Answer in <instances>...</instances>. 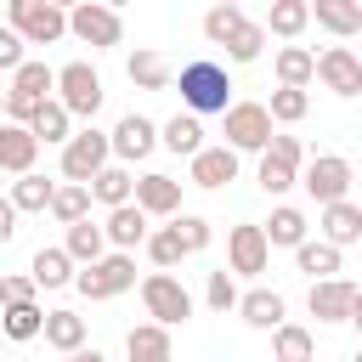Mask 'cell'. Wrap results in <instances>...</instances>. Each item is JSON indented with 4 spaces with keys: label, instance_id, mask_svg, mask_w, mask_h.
Returning a JSON list of instances; mask_svg holds the SVG:
<instances>
[{
    "label": "cell",
    "instance_id": "1",
    "mask_svg": "<svg viewBox=\"0 0 362 362\" xmlns=\"http://www.w3.org/2000/svg\"><path fill=\"white\" fill-rule=\"evenodd\" d=\"M181 102H187V113H232L238 102H232V79H226V68L221 62H209V57H198V62H187L181 68Z\"/></svg>",
    "mask_w": 362,
    "mask_h": 362
},
{
    "label": "cell",
    "instance_id": "2",
    "mask_svg": "<svg viewBox=\"0 0 362 362\" xmlns=\"http://www.w3.org/2000/svg\"><path fill=\"white\" fill-rule=\"evenodd\" d=\"M107 158H113V130L85 124V130L62 147V175H68V181H79V187H90V181L107 170Z\"/></svg>",
    "mask_w": 362,
    "mask_h": 362
},
{
    "label": "cell",
    "instance_id": "3",
    "mask_svg": "<svg viewBox=\"0 0 362 362\" xmlns=\"http://www.w3.org/2000/svg\"><path fill=\"white\" fill-rule=\"evenodd\" d=\"M277 119H272V107L266 102H238L232 113H226V147L232 153H260L266 158V147H272V130Z\"/></svg>",
    "mask_w": 362,
    "mask_h": 362
},
{
    "label": "cell",
    "instance_id": "4",
    "mask_svg": "<svg viewBox=\"0 0 362 362\" xmlns=\"http://www.w3.org/2000/svg\"><path fill=\"white\" fill-rule=\"evenodd\" d=\"M11 28H17L28 45H57L62 34H74V28H68V11L51 6V0H11Z\"/></svg>",
    "mask_w": 362,
    "mask_h": 362
},
{
    "label": "cell",
    "instance_id": "5",
    "mask_svg": "<svg viewBox=\"0 0 362 362\" xmlns=\"http://www.w3.org/2000/svg\"><path fill=\"white\" fill-rule=\"evenodd\" d=\"M57 102L74 119H96V107H102V74L90 62H62L57 68Z\"/></svg>",
    "mask_w": 362,
    "mask_h": 362
},
{
    "label": "cell",
    "instance_id": "6",
    "mask_svg": "<svg viewBox=\"0 0 362 362\" xmlns=\"http://www.w3.org/2000/svg\"><path fill=\"white\" fill-rule=\"evenodd\" d=\"M141 305H147V317H153L158 328H175V322L192 317V294H187V283L170 277V272H153V277L141 283Z\"/></svg>",
    "mask_w": 362,
    "mask_h": 362
},
{
    "label": "cell",
    "instance_id": "7",
    "mask_svg": "<svg viewBox=\"0 0 362 362\" xmlns=\"http://www.w3.org/2000/svg\"><path fill=\"white\" fill-rule=\"evenodd\" d=\"M351 158H339V153H317L311 164H305V175H300V187L328 209V204H345V192H351Z\"/></svg>",
    "mask_w": 362,
    "mask_h": 362
},
{
    "label": "cell",
    "instance_id": "8",
    "mask_svg": "<svg viewBox=\"0 0 362 362\" xmlns=\"http://www.w3.org/2000/svg\"><path fill=\"white\" fill-rule=\"evenodd\" d=\"M266 260H272V238H266V226L243 221V226L226 232V272H232V277H260Z\"/></svg>",
    "mask_w": 362,
    "mask_h": 362
},
{
    "label": "cell",
    "instance_id": "9",
    "mask_svg": "<svg viewBox=\"0 0 362 362\" xmlns=\"http://www.w3.org/2000/svg\"><path fill=\"white\" fill-rule=\"evenodd\" d=\"M85 300H113V294H124V288H136V255H107V260H96V266H85L79 272V283H74Z\"/></svg>",
    "mask_w": 362,
    "mask_h": 362
},
{
    "label": "cell",
    "instance_id": "10",
    "mask_svg": "<svg viewBox=\"0 0 362 362\" xmlns=\"http://www.w3.org/2000/svg\"><path fill=\"white\" fill-rule=\"evenodd\" d=\"M68 28H74V40H85L90 51H107V45H119V40H124L119 11H113V6H102V0L74 6V11H68Z\"/></svg>",
    "mask_w": 362,
    "mask_h": 362
},
{
    "label": "cell",
    "instance_id": "11",
    "mask_svg": "<svg viewBox=\"0 0 362 362\" xmlns=\"http://www.w3.org/2000/svg\"><path fill=\"white\" fill-rule=\"evenodd\" d=\"M317 79L334 90V96H362V57L351 45H328L317 57Z\"/></svg>",
    "mask_w": 362,
    "mask_h": 362
},
{
    "label": "cell",
    "instance_id": "12",
    "mask_svg": "<svg viewBox=\"0 0 362 362\" xmlns=\"http://www.w3.org/2000/svg\"><path fill=\"white\" fill-rule=\"evenodd\" d=\"M158 141H164V124H153V119H141V113H124V119L113 124V158H124V164L147 158Z\"/></svg>",
    "mask_w": 362,
    "mask_h": 362
},
{
    "label": "cell",
    "instance_id": "13",
    "mask_svg": "<svg viewBox=\"0 0 362 362\" xmlns=\"http://www.w3.org/2000/svg\"><path fill=\"white\" fill-rule=\"evenodd\" d=\"M356 294H362V288H351L345 277H328V283H311L305 305H311V317H317V322H351Z\"/></svg>",
    "mask_w": 362,
    "mask_h": 362
},
{
    "label": "cell",
    "instance_id": "14",
    "mask_svg": "<svg viewBox=\"0 0 362 362\" xmlns=\"http://www.w3.org/2000/svg\"><path fill=\"white\" fill-rule=\"evenodd\" d=\"M34 158H40V136L28 124H0V170L6 175H34Z\"/></svg>",
    "mask_w": 362,
    "mask_h": 362
},
{
    "label": "cell",
    "instance_id": "15",
    "mask_svg": "<svg viewBox=\"0 0 362 362\" xmlns=\"http://www.w3.org/2000/svg\"><path fill=\"white\" fill-rule=\"evenodd\" d=\"M136 204H141L147 215H170V221H175V215H181V181L153 170V175L136 181Z\"/></svg>",
    "mask_w": 362,
    "mask_h": 362
},
{
    "label": "cell",
    "instance_id": "16",
    "mask_svg": "<svg viewBox=\"0 0 362 362\" xmlns=\"http://www.w3.org/2000/svg\"><path fill=\"white\" fill-rule=\"evenodd\" d=\"M153 232H147V209L141 204H124V209H107V243L119 249V255H130V249H141Z\"/></svg>",
    "mask_w": 362,
    "mask_h": 362
},
{
    "label": "cell",
    "instance_id": "17",
    "mask_svg": "<svg viewBox=\"0 0 362 362\" xmlns=\"http://www.w3.org/2000/svg\"><path fill=\"white\" fill-rule=\"evenodd\" d=\"M226 181H238V153L221 141V147H204L198 158H192V187H226Z\"/></svg>",
    "mask_w": 362,
    "mask_h": 362
},
{
    "label": "cell",
    "instance_id": "18",
    "mask_svg": "<svg viewBox=\"0 0 362 362\" xmlns=\"http://www.w3.org/2000/svg\"><path fill=\"white\" fill-rule=\"evenodd\" d=\"M238 311H243V322H249V328H260V334H277L288 305H283V294H277V288H249Z\"/></svg>",
    "mask_w": 362,
    "mask_h": 362
},
{
    "label": "cell",
    "instance_id": "19",
    "mask_svg": "<svg viewBox=\"0 0 362 362\" xmlns=\"http://www.w3.org/2000/svg\"><path fill=\"white\" fill-rule=\"evenodd\" d=\"M51 90H57V68H45V62H23V68L11 74V96H23V102H34V107H45V102H57Z\"/></svg>",
    "mask_w": 362,
    "mask_h": 362
},
{
    "label": "cell",
    "instance_id": "20",
    "mask_svg": "<svg viewBox=\"0 0 362 362\" xmlns=\"http://www.w3.org/2000/svg\"><path fill=\"white\" fill-rule=\"evenodd\" d=\"M124 356H130V362H170V328L136 322V328L124 334Z\"/></svg>",
    "mask_w": 362,
    "mask_h": 362
},
{
    "label": "cell",
    "instance_id": "21",
    "mask_svg": "<svg viewBox=\"0 0 362 362\" xmlns=\"http://www.w3.org/2000/svg\"><path fill=\"white\" fill-rule=\"evenodd\" d=\"M62 249H68L79 266H96V260H107V226H96V221H79V226H68Z\"/></svg>",
    "mask_w": 362,
    "mask_h": 362
},
{
    "label": "cell",
    "instance_id": "22",
    "mask_svg": "<svg viewBox=\"0 0 362 362\" xmlns=\"http://www.w3.org/2000/svg\"><path fill=\"white\" fill-rule=\"evenodd\" d=\"M79 260L68 255V249H40L34 255V266H28V277L40 283V288H62V283H79V272H74Z\"/></svg>",
    "mask_w": 362,
    "mask_h": 362
},
{
    "label": "cell",
    "instance_id": "23",
    "mask_svg": "<svg viewBox=\"0 0 362 362\" xmlns=\"http://www.w3.org/2000/svg\"><path fill=\"white\" fill-rule=\"evenodd\" d=\"M362 238V209L345 198V204H328L322 209V243H334V249H345V243H356Z\"/></svg>",
    "mask_w": 362,
    "mask_h": 362
},
{
    "label": "cell",
    "instance_id": "24",
    "mask_svg": "<svg viewBox=\"0 0 362 362\" xmlns=\"http://www.w3.org/2000/svg\"><path fill=\"white\" fill-rule=\"evenodd\" d=\"M28 130L40 136V147H68V141L79 136V130H74V113H68L62 102H45V107H40V119H34Z\"/></svg>",
    "mask_w": 362,
    "mask_h": 362
},
{
    "label": "cell",
    "instance_id": "25",
    "mask_svg": "<svg viewBox=\"0 0 362 362\" xmlns=\"http://www.w3.org/2000/svg\"><path fill=\"white\" fill-rule=\"evenodd\" d=\"M90 192H96V204H107V209H124V204H136V175H130L124 164H107V170L90 181Z\"/></svg>",
    "mask_w": 362,
    "mask_h": 362
},
{
    "label": "cell",
    "instance_id": "26",
    "mask_svg": "<svg viewBox=\"0 0 362 362\" xmlns=\"http://www.w3.org/2000/svg\"><path fill=\"white\" fill-rule=\"evenodd\" d=\"M45 345L62 351V356L85 351V317H79V311H51V317H45Z\"/></svg>",
    "mask_w": 362,
    "mask_h": 362
},
{
    "label": "cell",
    "instance_id": "27",
    "mask_svg": "<svg viewBox=\"0 0 362 362\" xmlns=\"http://www.w3.org/2000/svg\"><path fill=\"white\" fill-rule=\"evenodd\" d=\"M311 17H317L328 34H339V40L362 34V6H351V0H311Z\"/></svg>",
    "mask_w": 362,
    "mask_h": 362
},
{
    "label": "cell",
    "instance_id": "28",
    "mask_svg": "<svg viewBox=\"0 0 362 362\" xmlns=\"http://www.w3.org/2000/svg\"><path fill=\"white\" fill-rule=\"evenodd\" d=\"M311 79H317V57H311L305 45H283V51H277V85L305 90Z\"/></svg>",
    "mask_w": 362,
    "mask_h": 362
},
{
    "label": "cell",
    "instance_id": "29",
    "mask_svg": "<svg viewBox=\"0 0 362 362\" xmlns=\"http://www.w3.org/2000/svg\"><path fill=\"white\" fill-rule=\"evenodd\" d=\"M90 187H79V181H62L57 187V198H51V221H62V226H79V221H90Z\"/></svg>",
    "mask_w": 362,
    "mask_h": 362
},
{
    "label": "cell",
    "instance_id": "30",
    "mask_svg": "<svg viewBox=\"0 0 362 362\" xmlns=\"http://www.w3.org/2000/svg\"><path fill=\"white\" fill-rule=\"evenodd\" d=\"M266 238H272V249H305V215L294 204H277L266 221Z\"/></svg>",
    "mask_w": 362,
    "mask_h": 362
},
{
    "label": "cell",
    "instance_id": "31",
    "mask_svg": "<svg viewBox=\"0 0 362 362\" xmlns=\"http://www.w3.org/2000/svg\"><path fill=\"white\" fill-rule=\"evenodd\" d=\"M164 147L181 153V158H198V153H204V124H198V113H175V119L164 124Z\"/></svg>",
    "mask_w": 362,
    "mask_h": 362
},
{
    "label": "cell",
    "instance_id": "32",
    "mask_svg": "<svg viewBox=\"0 0 362 362\" xmlns=\"http://www.w3.org/2000/svg\"><path fill=\"white\" fill-rule=\"evenodd\" d=\"M124 74H130V85H141V90H164L175 74H170V62L158 57V51H136L130 62H124Z\"/></svg>",
    "mask_w": 362,
    "mask_h": 362
},
{
    "label": "cell",
    "instance_id": "33",
    "mask_svg": "<svg viewBox=\"0 0 362 362\" xmlns=\"http://www.w3.org/2000/svg\"><path fill=\"white\" fill-rule=\"evenodd\" d=\"M294 266H300V272H305L311 283H328V277L339 272V249L317 238V243H305V249H294Z\"/></svg>",
    "mask_w": 362,
    "mask_h": 362
},
{
    "label": "cell",
    "instance_id": "34",
    "mask_svg": "<svg viewBox=\"0 0 362 362\" xmlns=\"http://www.w3.org/2000/svg\"><path fill=\"white\" fill-rule=\"evenodd\" d=\"M305 23H311V0H272V11H266V28L283 40H294Z\"/></svg>",
    "mask_w": 362,
    "mask_h": 362
},
{
    "label": "cell",
    "instance_id": "35",
    "mask_svg": "<svg viewBox=\"0 0 362 362\" xmlns=\"http://www.w3.org/2000/svg\"><path fill=\"white\" fill-rule=\"evenodd\" d=\"M272 351H277V362H311L317 339H311V328H300V322H283V328L272 334Z\"/></svg>",
    "mask_w": 362,
    "mask_h": 362
},
{
    "label": "cell",
    "instance_id": "36",
    "mask_svg": "<svg viewBox=\"0 0 362 362\" xmlns=\"http://www.w3.org/2000/svg\"><path fill=\"white\" fill-rule=\"evenodd\" d=\"M243 23H249V17H243V6H232V0H226V6H209V11H204V34H209L215 45H232V34H238Z\"/></svg>",
    "mask_w": 362,
    "mask_h": 362
},
{
    "label": "cell",
    "instance_id": "37",
    "mask_svg": "<svg viewBox=\"0 0 362 362\" xmlns=\"http://www.w3.org/2000/svg\"><path fill=\"white\" fill-rule=\"evenodd\" d=\"M147 255H153V266H158V272H175V266H181V255H187V243H181V232H175V226H158V232L147 238Z\"/></svg>",
    "mask_w": 362,
    "mask_h": 362
},
{
    "label": "cell",
    "instance_id": "38",
    "mask_svg": "<svg viewBox=\"0 0 362 362\" xmlns=\"http://www.w3.org/2000/svg\"><path fill=\"white\" fill-rule=\"evenodd\" d=\"M51 198H57V187H51L45 175H23V181H11V204H17V209H51Z\"/></svg>",
    "mask_w": 362,
    "mask_h": 362
},
{
    "label": "cell",
    "instance_id": "39",
    "mask_svg": "<svg viewBox=\"0 0 362 362\" xmlns=\"http://www.w3.org/2000/svg\"><path fill=\"white\" fill-rule=\"evenodd\" d=\"M305 113H311V96H305V90H288V85L272 90V119H277V124H300Z\"/></svg>",
    "mask_w": 362,
    "mask_h": 362
},
{
    "label": "cell",
    "instance_id": "40",
    "mask_svg": "<svg viewBox=\"0 0 362 362\" xmlns=\"http://www.w3.org/2000/svg\"><path fill=\"white\" fill-rule=\"evenodd\" d=\"M45 317L51 311H40V305H6V334L11 339H34V334H45Z\"/></svg>",
    "mask_w": 362,
    "mask_h": 362
},
{
    "label": "cell",
    "instance_id": "41",
    "mask_svg": "<svg viewBox=\"0 0 362 362\" xmlns=\"http://www.w3.org/2000/svg\"><path fill=\"white\" fill-rule=\"evenodd\" d=\"M260 51H266V23H243V28L232 34V45H226L232 62H255Z\"/></svg>",
    "mask_w": 362,
    "mask_h": 362
},
{
    "label": "cell",
    "instance_id": "42",
    "mask_svg": "<svg viewBox=\"0 0 362 362\" xmlns=\"http://www.w3.org/2000/svg\"><path fill=\"white\" fill-rule=\"evenodd\" d=\"M255 181H260V192H266V198H283V192H288V187H294L300 175H294L288 164H277V158L266 153V158H260V170H255Z\"/></svg>",
    "mask_w": 362,
    "mask_h": 362
},
{
    "label": "cell",
    "instance_id": "43",
    "mask_svg": "<svg viewBox=\"0 0 362 362\" xmlns=\"http://www.w3.org/2000/svg\"><path fill=\"white\" fill-rule=\"evenodd\" d=\"M204 300H209V311H238V305H243V294H238L232 272H209V283H204Z\"/></svg>",
    "mask_w": 362,
    "mask_h": 362
},
{
    "label": "cell",
    "instance_id": "44",
    "mask_svg": "<svg viewBox=\"0 0 362 362\" xmlns=\"http://www.w3.org/2000/svg\"><path fill=\"white\" fill-rule=\"evenodd\" d=\"M170 226L181 232V243H187V255H198V249H209V221H204V215H175Z\"/></svg>",
    "mask_w": 362,
    "mask_h": 362
},
{
    "label": "cell",
    "instance_id": "45",
    "mask_svg": "<svg viewBox=\"0 0 362 362\" xmlns=\"http://www.w3.org/2000/svg\"><path fill=\"white\" fill-rule=\"evenodd\" d=\"M23 45H28V40H23L17 28H0V68H6V74L23 68Z\"/></svg>",
    "mask_w": 362,
    "mask_h": 362
},
{
    "label": "cell",
    "instance_id": "46",
    "mask_svg": "<svg viewBox=\"0 0 362 362\" xmlns=\"http://www.w3.org/2000/svg\"><path fill=\"white\" fill-rule=\"evenodd\" d=\"M34 277H23V272H11L6 283H0V294H6V305H34Z\"/></svg>",
    "mask_w": 362,
    "mask_h": 362
},
{
    "label": "cell",
    "instance_id": "47",
    "mask_svg": "<svg viewBox=\"0 0 362 362\" xmlns=\"http://www.w3.org/2000/svg\"><path fill=\"white\" fill-rule=\"evenodd\" d=\"M277 164H288V170H300V158H305V147H300V136H272V147H266Z\"/></svg>",
    "mask_w": 362,
    "mask_h": 362
},
{
    "label": "cell",
    "instance_id": "48",
    "mask_svg": "<svg viewBox=\"0 0 362 362\" xmlns=\"http://www.w3.org/2000/svg\"><path fill=\"white\" fill-rule=\"evenodd\" d=\"M17 215H23V209L6 198V204H0V243H11V238H17Z\"/></svg>",
    "mask_w": 362,
    "mask_h": 362
},
{
    "label": "cell",
    "instance_id": "49",
    "mask_svg": "<svg viewBox=\"0 0 362 362\" xmlns=\"http://www.w3.org/2000/svg\"><path fill=\"white\" fill-rule=\"evenodd\" d=\"M62 362H107L102 351H74V356H62Z\"/></svg>",
    "mask_w": 362,
    "mask_h": 362
},
{
    "label": "cell",
    "instance_id": "50",
    "mask_svg": "<svg viewBox=\"0 0 362 362\" xmlns=\"http://www.w3.org/2000/svg\"><path fill=\"white\" fill-rule=\"evenodd\" d=\"M351 322H356V334H362V294H356V311H351Z\"/></svg>",
    "mask_w": 362,
    "mask_h": 362
},
{
    "label": "cell",
    "instance_id": "51",
    "mask_svg": "<svg viewBox=\"0 0 362 362\" xmlns=\"http://www.w3.org/2000/svg\"><path fill=\"white\" fill-rule=\"evenodd\" d=\"M351 362H362V351H356V356H351Z\"/></svg>",
    "mask_w": 362,
    "mask_h": 362
}]
</instances>
